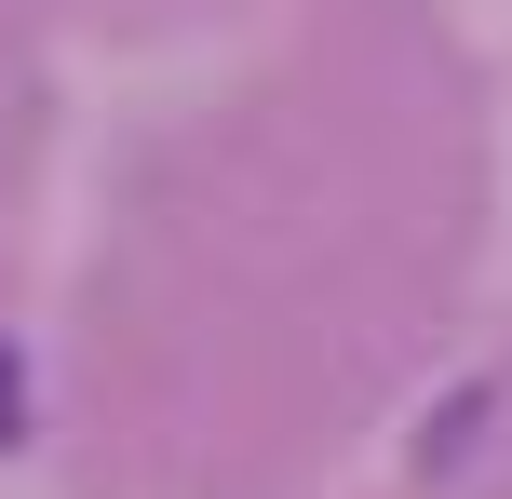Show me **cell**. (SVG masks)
Returning <instances> with one entry per match:
<instances>
[{"instance_id": "cell-1", "label": "cell", "mask_w": 512, "mask_h": 499, "mask_svg": "<svg viewBox=\"0 0 512 499\" xmlns=\"http://www.w3.org/2000/svg\"><path fill=\"white\" fill-rule=\"evenodd\" d=\"M0 432H14V351H0Z\"/></svg>"}]
</instances>
